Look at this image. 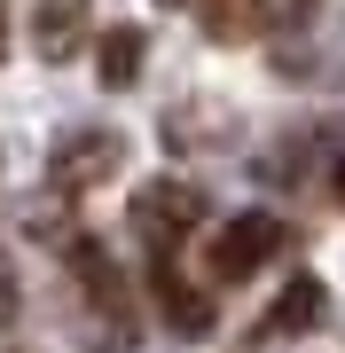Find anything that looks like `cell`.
I'll list each match as a JSON object with an SVG mask.
<instances>
[{
	"mask_svg": "<svg viewBox=\"0 0 345 353\" xmlns=\"http://www.w3.org/2000/svg\"><path fill=\"white\" fill-rule=\"evenodd\" d=\"M71 275H79V290H87V299L118 322V338H126V283H118V267L94 252V243H71Z\"/></svg>",
	"mask_w": 345,
	"mask_h": 353,
	"instance_id": "6",
	"label": "cell"
},
{
	"mask_svg": "<svg viewBox=\"0 0 345 353\" xmlns=\"http://www.w3.org/2000/svg\"><path fill=\"white\" fill-rule=\"evenodd\" d=\"M79 32H87V0H39V55L48 63H63L79 48Z\"/></svg>",
	"mask_w": 345,
	"mask_h": 353,
	"instance_id": "9",
	"label": "cell"
},
{
	"mask_svg": "<svg viewBox=\"0 0 345 353\" xmlns=\"http://www.w3.org/2000/svg\"><path fill=\"white\" fill-rule=\"evenodd\" d=\"M196 212H205V196L180 189V181H149V189H134V236L149 243V252H173V243L196 228Z\"/></svg>",
	"mask_w": 345,
	"mask_h": 353,
	"instance_id": "3",
	"label": "cell"
},
{
	"mask_svg": "<svg viewBox=\"0 0 345 353\" xmlns=\"http://www.w3.org/2000/svg\"><path fill=\"white\" fill-rule=\"evenodd\" d=\"M16 306H24V299H16V275H8V259H0V330L16 322Z\"/></svg>",
	"mask_w": 345,
	"mask_h": 353,
	"instance_id": "10",
	"label": "cell"
},
{
	"mask_svg": "<svg viewBox=\"0 0 345 353\" xmlns=\"http://www.w3.org/2000/svg\"><path fill=\"white\" fill-rule=\"evenodd\" d=\"M8 353H16V345H8Z\"/></svg>",
	"mask_w": 345,
	"mask_h": 353,
	"instance_id": "13",
	"label": "cell"
},
{
	"mask_svg": "<svg viewBox=\"0 0 345 353\" xmlns=\"http://www.w3.org/2000/svg\"><path fill=\"white\" fill-rule=\"evenodd\" d=\"M282 243H291V228H282L275 212H236L228 228H212V243H205V275L212 283H243V275H259Z\"/></svg>",
	"mask_w": 345,
	"mask_h": 353,
	"instance_id": "1",
	"label": "cell"
},
{
	"mask_svg": "<svg viewBox=\"0 0 345 353\" xmlns=\"http://www.w3.org/2000/svg\"><path fill=\"white\" fill-rule=\"evenodd\" d=\"M0 48H8V16H0Z\"/></svg>",
	"mask_w": 345,
	"mask_h": 353,
	"instance_id": "11",
	"label": "cell"
},
{
	"mask_svg": "<svg viewBox=\"0 0 345 353\" xmlns=\"http://www.w3.org/2000/svg\"><path fill=\"white\" fill-rule=\"evenodd\" d=\"M118 157H126V141H118L110 126H79L71 141H55L48 181H55L63 196H79V189H103V181L118 173Z\"/></svg>",
	"mask_w": 345,
	"mask_h": 353,
	"instance_id": "2",
	"label": "cell"
},
{
	"mask_svg": "<svg viewBox=\"0 0 345 353\" xmlns=\"http://www.w3.org/2000/svg\"><path fill=\"white\" fill-rule=\"evenodd\" d=\"M196 16H205V32L212 39H259L267 32V0H196Z\"/></svg>",
	"mask_w": 345,
	"mask_h": 353,
	"instance_id": "8",
	"label": "cell"
},
{
	"mask_svg": "<svg viewBox=\"0 0 345 353\" xmlns=\"http://www.w3.org/2000/svg\"><path fill=\"white\" fill-rule=\"evenodd\" d=\"M337 196H345V165H337Z\"/></svg>",
	"mask_w": 345,
	"mask_h": 353,
	"instance_id": "12",
	"label": "cell"
},
{
	"mask_svg": "<svg viewBox=\"0 0 345 353\" xmlns=\"http://www.w3.org/2000/svg\"><path fill=\"white\" fill-rule=\"evenodd\" d=\"M94 63H103V87H134V79H141V63H149V39H141V24H118V32H103Z\"/></svg>",
	"mask_w": 345,
	"mask_h": 353,
	"instance_id": "7",
	"label": "cell"
},
{
	"mask_svg": "<svg viewBox=\"0 0 345 353\" xmlns=\"http://www.w3.org/2000/svg\"><path fill=\"white\" fill-rule=\"evenodd\" d=\"M322 306H330V299H322V275H291V290H282L267 314H259L251 345H282V338H298V330H314Z\"/></svg>",
	"mask_w": 345,
	"mask_h": 353,
	"instance_id": "5",
	"label": "cell"
},
{
	"mask_svg": "<svg viewBox=\"0 0 345 353\" xmlns=\"http://www.w3.org/2000/svg\"><path fill=\"white\" fill-rule=\"evenodd\" d=\"M149 290H157V314H165L180 338H205V330H212V299L196 283H180L173 252H149Z\"/></svg>",
	"mask_w": 345,
	"mask_h": 353,
	"instance_id": "4",
	"label": "cell"
}]
</instances>
